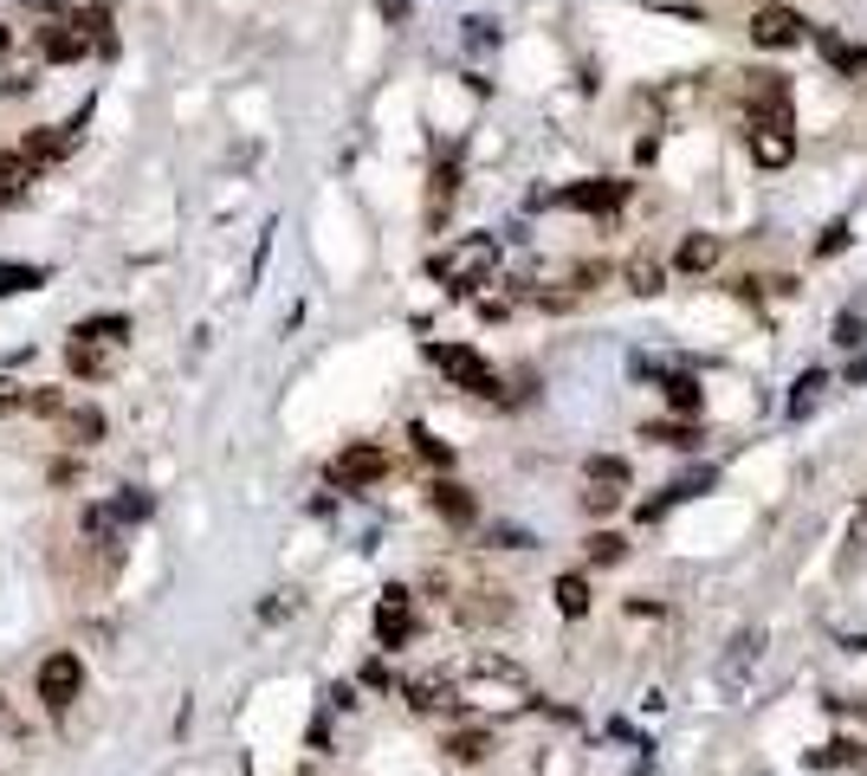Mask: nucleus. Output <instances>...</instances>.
Instances as JSON below:
<instances>
[{
	"mask_svg": "<svg viewBox=\"0 0 867 776\" xmlns=\"http://www.w3.org/2000/svg\"><path fill=\"white\" fill-rule=\"evenodd\" d=\"M124 344H130L124 317H91V324H78L72 344H66V369L78 382H111L117 362H124Z\"/></svg>",
	"mask_w": 867,
	"mask_h": 776,
	"instance_id": "1",
	"label": "nucleus"
},
{
	"mask_svg": "<svg viewBox=\"0 0 867 776\" xmlns=\"http://www.w3.org/2000/svg\"><path fill=\"white\" fill-rule=\"evenodd\" d=\"M434 589H440V602H447V615L460 628H506L511 615H518L506 582H453V576H434Z\"/></svg>",
	"mask_w": 867,
	"mask_h": 776,
	"instance_id": "2",
	"label": "nucleus"
},
{
	"mask_svg": "<svg viewBox=\"0 0 867 776\" xmlns=\"http://www.w3.org/2000/svg\"><path fill=\"white\" fill-rule=\"evenodd\" d=\"M493 266H499V240L493 233H460V240H447L440 253L428 259V273L447 291H473V285L493 279Z\"/></svg>",
	"mask_w": 867,
	"mask_h": 776,
	"instance_id": "3",
	"label": "nucleus"
},
{
	"mask_svg": "<svg viewBox=\"0 0 867 776\" xmlns=\"http://www.w3.org/2000/svg\"><path fill=\"white\" fill-rule=\"evenodd\" d=\"M78 693H84V660H78L72 647L46 653V660H39V673H33V699L53 711V718H66V711L78 706Z\"/></svg>",
	"mask_w": 867,
	"mask_h": 776,
	"instance_id": "4",
	"label": "nucleus"
},
{
	"mask_svg": "<svg viewBox=\"0 0 867 776\" xmlns=\"http://www.w3.org/2000/svg\"><path fill=\"white\" fill-rule=\"evenodd\" d=\"M434 369L460 389V395H479V402H499V369L486 362L479 350H466V344H434Z\"/></svg>",
	"mask_w": 867,
	"mask_h": 776,
	"instance_id": "5",
	"label": "nucleus"
},
{
	"mask_svg": "<svg viewBox=\"0 0 867 776\" xmlns=\"http://www.w3.org/2000/svg\"><path fill=\"white\" fill-rule=\"evenodd\" d=\"M751 46L758 53H796V46H809V20L796 7H784V0H764L751 13Z\"/></svg>",
	"mask_w": 867,
	"mask_h": 776,
	"instance_id": "6",
	"label": "nucleus"
},
{
	"mask_svg": "<svg viewBox=\"0 0 867 776\" xmlns=\"http://www.w3.org/2000/svg\"><path fill=\"white\" fill-rule=\"evenodd\" d=\"M758 660H764V628H738V635H731V653L719 660V693L725 699H744V693H751Z\"/></svg>",
	"mask_w": 867,
	"mask_h": 776,
	"instance_id": "7",
	"label": "nucleus"
},
{
	"mask_svg": "<svg viewBox=\"0 0 867 776\" xmlns=\"http://www.w3.org/2000/svg\"><path fill=\"white\" fill-rule=\"evenodd\" d=\"M622 498H628V466L622 460H589V473H582V511L589 518H609V511H622Z\"/></svg>",
	"mask_w": 867,
	"mask_h": 776,
	"instance_id": "8",
	"label": "nucleus"
},
{
	"mask_svg": "<svg viewBox=\"0 0 867 776\" xmlns=\"http://www.w3.org/2000/svg\"><path fill=\"white\" fill-rule=\"evenodd\" d=\"M382 473H389V447H375V440H357V447H344V453L331 460V486H344V493L375 486Z\"/></svg>",
	"mask_w": 867,
	"mask_h": 776,
	"instance_id": "9",
	"label": "nucleus"
},
{
	"mask_svg": "<svg viewBox=\"0 0 867 776\" xmlns=\"http://www.w3.org/2000/svg\"><path fill=\"white\" fill-rule=\"evenodd\" d=\"M408 635H415V595L408 589H389L382 609H375V640L382 647H408Z\"/></svg>",
	"mask_w": 867,
	"mask_h": 776,
	"instance_id": "10",
	"label": "nucleus"
},
{
	"mask_svg": "<svg viewBox=\"0 0 867 776\" xmlns=\"http://www.w3.org/2000/svg\"><path fill=\"white\" fill-rule=\"evenodd\" d=\"M20 149H26V162H33V169H59V162L78 149V130H72V124H39V130L20 142Z\"/></svg>",
	"mask_w": 867,
	"mask_h": 776,
	"instance_id": "11",
	"label": "nucleus"
},
{
	"mask_svg": "<svg viewBox=\"0 0 867 776\" xmlns=\"http://www.w3.org/2000/svg\"><path fill=\"white\" fill-rule=\"evenodd\" d=\"M557 201H564V208H577V213H615L622 201H628V182H602V175H596V182L564 188Z\"/></svg>",
	"mask_w": 867,
	"mask_h": 776,
	"instance_id": "12",
	"label": "nucleus"
},
{
	"mask_svg": "<svg viewBox=\"0 0 867 776\" xmlns=\"http://www.w3.org/2000/svg\"><path fill=\"white\" fill-rule=\"evenodd\" d=\"M39 53L59 59V66H66V59H84V53H91V33H84L78 20H53V26H39Z\"/></svg>",
	"mask_w": 867,
	"mask_h": 776,
	"instance_id": "13",
	"label": "nucleus"
},
{
	"mask_svg": "<svg viewBox=\"0 0 867 776\" xmlns=\"http://www.w3.org/2000/svg\"><path fill=\"white\" fill-rule=\"evenodd\" d=\"M719 259H725L719 233H686V240H680V253H673V266H680V273H693V279H706Z\"/></svg>",
	"mask_w": 867,
	"mask_h": 776,
	"instance_id": "14",
	"label": "nucleus"
},
{
	"mask_svg": "<svg viewBox=\"0 0 867 776\" xmlns=\"http://www.w3.org/2000/svg\"><path fill=\"white\" fill-rule=\"evenodd\" d=\"M59 440H66V447H97V440H104V415H97V408H84V402H66V415H59Z\"/></svg>",
	"mask_w": 867,
	"mask_h": 776,
	"instance_id": "15",
	"label": "nucleus"
},
{
	"mask_svg": "<svg viewBox=\"0 0 867 776\" xmlns=\"http://www.w3.org/2000/svg\"><path fill=\"white\" fill-rule=\"evenodd\" d=\"M408 706L421 711V718H453L460 711V693L447 680H408Z\"/></svg>",
	"mask_w": 867,
	"mask_h": 776,
	"instance_id": "16",
	"label": "nucleus"
},
{
	"mask_svg": "<svg viewBox=\"0 0 867 776\" xmlns=\"http://www.w3.org/2000/svg\"><path fill=\"white\" fill-rule=\"evenodd\" d=\"M428 505L447 518V524H473V518H479L473 493H466V486H453V479H434V486H428Z\"/></svg>",
	"mask_w": 867,
	"mask_h": 776,
	"instance_id": "17",
	"label": "nucleus"
},
{
	"mask_svg": "<svg viewBox=\"0 0 867 776\" xmlns=\"http://www.w3.org/2000/svg\"><path fill=\"white\" fill-rule=\"evenodd\" d=\"M33 175H39V169L26 162V149H0V208H7V201H20Z\"/></svg>",
	"mask_w": 867,
	"mask_h": 776,
	"instance_id": "18",
	"label": "nucleus"
},
{
	"mask_svg": "<svg viewBox=\"0 0 867 776\" xmlns=\"http://www.w3.org/2000/svg\"><path fill=\"white\" fill-rule=\"evenodd\" d=\"M622 279H628V291H635V298H654V291L667 285V259H654L648 246H641V253L622 266Z\"/></svg>",
	"mask_w": 867,
	"mask_h": 776,
	"instance_id": "19",
	"label": "nucleus"
},
{
	"mask_svg": "<svg viewBox=\"0 0 867 776\" xmlns=\"http://www.w3.org/2000/svg\"><path fill=\"white\" fill-rule=\"evenodd\" d=\"M660 395H667V408H673L680 421H693V415L706 408V395H700V382H693V375H667V382H660Z\"/></svg>",
	"mask_w": 867,
	"mask_h": 776,
	"instance_id": "20",
	"label": "nucleus"
},
{
	"mask_svg": "<svg viewBox=\"0 0 867 776\" xmlns=\"http://www.w3.org/2000/svg\"><path fill=\"white\" fill-rule=\"evenodd\" d=\"M816 771H867V744H855V738H835L829 751H816L809 757Z\"/></svg>",
	"mask_w": 867,
	"mask_h": 776,
	"instance_id": "21",
	"label": "nucleus"
},
{
	"mask_svg": "<svg viewBox=\"0 0 867 776\" xmlns=\"http://www.w3.org/2000/svg\"><path fill=\"white\" fill-rule=\"evenodd\" d=\"M486 751H493V731H447V757L453 764H486Z\"/></svg>",
	"mask_w": 867,
	"mask_h": 776,
	"instance_id": "22",
	"label": "nucleus"
},
{
	"mask_svg": "<svg viewBox=\"0 0 867 776\" xmlns=\"http://www.w3.org/2000/svg\"><path fill=\"white\" fill-rule=\"evenodd\" d=\"M551 595H557V609H564L570 622H582V615H589V602H596V595H589V576H577V569H570V576H557V589H551Z\"/></svg>",
	"mask_w": 867,
	"mask_h": 776,
	"instance_id": "23",
	"label": "nucleus"
},
{
	"mask_svg": "<svg viewBox=\"0 0 867 776\" xmlns=\"http://www.w3.org/2000/svg\"><path fill=\"white\" fill-rule=\"evenodd\" d=\"M453 195H460V169L440 162V169H434V188H428V227H440V213L453 208Z\"/></svg>",
	"mask_w": 867,
	"mask_h": 776,
	"instance_id": "24",
	"label": "nucleus"
},
{
	"mask_svg": "<svg viewBox=\"0 0 867 776\" xmlns=\"http://www.w3.org/2000/svg\"><path fill=\"white\" fill-rule=\"evenodd\" d=\"M582 557H589V564H622V557H628V544H622L615 531H589V544H582Z\"/></svg>",
	"mask_w": 867,
	"mask_h": 776,
	"instance_id": "25",
	"label": "nucleus"
},
{
	"mask_svg": "<svg viewBox=\"0 0 867 776\" xmlns=\"http://www.w3.org/2000/svg\"><path fill=\"white\" fill-rule=\"evenodd\" d=\"M648 440H660V447H700V427L693 421H648Z\"/></svg>",
	"mask_w": 867,
	"mask_h": 776,
	"instance_id": "26",
	"label": "nucleus"
},
{
	"mask_svg": "<svg viewBox=\"0 0 867 776\" xmlns=\"http://www.w3.org/2000/svg\"><path fill=\"white\" fill-rule=\"evenodd\" d=\"M33 395H39V389H26V382H0V415H7V408L33 415Z\"/></svg>",
	"mask_w": 867,
	"mask_h": 776,
	"instance_id": "27",
	"label": "nucleus"
},
{
	"mask_svg": "<svg viewBox=\"0 0 867 776\" xmlns=\"http://www.w3.org/2000/svg\"><path fill=\"white\" fill-rule=\"evenodd\" d=\"M816 395H822V375L809 369V375L796 382V395H790V415H809V408H816Z\"/></svg>",
	"mask_w": 867,
	"mask_h": 776,
	"instance_id": "28",
	"label": "nucleus"
},
{
	"mask_svg": "<svg viewBox=\"0 0 867 776\" xmlns=\"http://www.w3.org/2000/svg\"><path fill=\"white\" fill-rule=\"evenodd\" d=\"M842 246H848V220H835V227H829V233L816 240V259H835Z\"/></svg>",
	"mask_w": 867,
	"mask_h": 776,
	"instance_id": "29",
	"label": "nucleus"
},
{
	"mask_svg": "<svg viewBox=\"0 0 867 776\" xmlns=\"http://www.w3.org/2000/svg\"><path fill=\"white\" fill-rule=\"evenodd\" d=\"M835 344H842V350H855V344H862V317H855V311H842V317H835Z\"/></svg>",
	"mask_w": 867,
	"mask_h": 776,
	"instance_id": "30",
	"label": "nucleus"
},
{
	"mask_svg": "<svg viewBox=\"0 0 867 776\" xmlns=\"http://www.w3.org/2000/svg\"><path fill=\"white\" fill-rule=\"evenodd\" d=\"M415 447H421V460H434V466H447V460H453V453H447V447H440V440H428V433H421V427H415Z\"/></svg>",
	"mask_w": 867,
	"mask_h": 776,
	"instance_id": "31",
	"label": "nucleus"
},
{
	"mask_svg": "<svg viewBox=\"0 0 867 776\" xmlns=\"http://www.w3.org/2000/svg\"><path fill=\"white\" fill-rule=\"evenodd\" d=\"M0 53H7V33H0Z\"/></svg>",
	"mask_w": 867,
	"mask_h": 776,
	"instance_id": "32",
	"label": "nucleus"
}]
</instances>
